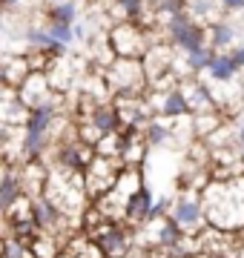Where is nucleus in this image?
Here are the masks:
<instances>
[{
  "instance_id": "obj_29",
  "label": "nucleus",
  "mask_w": 244,
  "mask_h": 258,
  "mask_svg": "<svg viewBox=\"0 0 244 258\" xmlns=\"http://www.w3.org/2000/svg\"><path fill=\"white\" fill-rule=\"evenodd\" d=\"M49 3H57V0H49Z\"/></svg>"
},
{
  "instance_id": "obj_28",
  "label": "nucleus",
  "mask_w": 244,
  "mask_h": 258,
  "mask_svg": "<svg viewBox=\"0 0 244 258\" xmlns=\"http://www.w3.org/2000/svg\"><path fill=\"white\" fill-rule=\"evenodd\" d=\"M167 258H198V255H175V252H169Z\"/></svg>"
},
{
  "instance_id": "obj_27",
  "label": "nucleus",
  "mask_w": 244,
  "mask_h": 258,
  "mask_svg": "<svg viewBox=\"0 0 244 258\" xmlns=\"http://www.w3.org/2000/svg\"><path fill=\"white\" fill-rule=\"evenodd\" d=\"M3 23H6V9L0 6V26H3Z\"/></svg>"
},
{
  "instance_id": "obj_11",
  "label": "nucleus",
  "mask_w": 244,
  "mask_h": 258,
  "mask_svg": "<svg viewBox=\"0 0 244 258\" xmlns=\"http://www.w3.org/2000/svg\"><path fill=\"white\" fill-rule=\"evenodd\" d=\"M29 75H32V66H29L26 55H12V57H6V60H0V78H3V83H6L9 89H15V92H18V86L26 81Z\"/></svg>"
},
{
  "instance_id": "obj_22",
  "label": "nucleus",
  "mask_w": 244,
  "mask_h": 258,
  "mask_svg": "<svg viewBox=\"0 0 244 258\" xmlns=\"http://www.w3.org/2000/svg\"><path fill=\"white\" fill-rule=\"evenodd\" d=\"M46 29H49V35L55 37L57 43H64L66 49H69V43L75 40V29H72V26H57V23H46Z\"/></svg>"
},
{
  "instance_id": "obj_18",
  "label": "nucleus",
  "mask_w": 244,
  "mask_h": 258,
  "mask_svg": "<svg viewBox=\"0 0 244 258\" xmlns=\"http://www.w3.org/2000/svg\"><path fill=\"white\" fill-rule=\"evenodd\" d=\"M207 43L216 52H227L235 43V26L230 20H218L213 26H207Z\"/></svg>"
},
{
  "instance_id": "obj_25",
  "label": "nucleus",
  "mask_w": 244,
  "mask_h": 258,
  "mask_svg": "<svg viewBox=\"0 0 244 258\" xmlns=\"http://www.w3.org/2000/svg\"><path fill=\"white\" fill-rule=\"evenodd\" d=\"M227 55L233 57V66L238 69V72H241V69H244V46H233L230 52H227Z\"/></svg>"
},
{
  "instance_id": "obj_7",
  "label": "nucleus",
  "mask_w": 244,
  "mask_h": 258,
  "mask_svg": "<svg viewBox=\"0 0 244 258\" xmlns=\"http://www.w3.org/2000/svg\"><path fill=\"white\" fill-rule=\"evenodd\" d=\"M172 60H175V49L169 46L167 40H155L147 49V55L141 57L144 72H147V83H155L161 78L172 75Z\"/></svg>"
},
{
  "instance_id": "obj_19",
  "label": "nucleus",
  "mask_w": 244,
  "mask_h": 258,
  "mask_svg": "<svg viewBox=\"0 0 244 258\" xmlns=\"http://www.w3.org/2000/svg\"><path fill=\"white\" fill-rule=\"evenodd\" d=\"M29 255L32 258H57L60 255V241L55 235H46V232H38L32 244H29Z\"/></svg>"
},
{
  "instance_id": "obj_1",
  "label": "nucleus",
  "mask_w": 244,
  "mask_h": 258,
  "mask_svg": "<svg viewBox=\"0 0 244 258\" xmlns=\"http://www.w3.org/2000/svg\"><path fill=\"white\" fill-rule=\"evenodd\" d=\"M103 81L109 95H147V72H144L141 60H130V57H115L112 63L103 69Z\"/></svg>"
},
{
  "instance_id": "obj_6",
  "label": "nucleus",
  "mask_w": 244,
  "mask_h": 258,
  "mask_svg": "<svg viewBox=\"0 0 244 258\" xmlns=\"http://www.w3.org/2000/svg\"><path fill=\"white\" fill-rule=\"evenodd\" d=\"M124 169V164L118 158H101L95 155L89 161V166L84 169V189L89 195V201H98L101 195H106L118 181V172Z\"/></svg>"
},
{
  "instance_id": "obj_20",
  "label": "nucleus",
  "mask_w": 244,
  "mask_h": 258,
  "mask_svg": "<svg viewBox=\"0 0 244 258\" xmlns=\"http://www.w3.org/2000/svg\"><path fill=\"white\" fill-rule=\"evenodd\" d=\"M95 155L101 158H118L121 161V149H124V132H109V135H101V138L95 141Z\"/></svg>"
},
{
  "instance_id": "obj_14",
  "label": "nucleus",
  "mask_w": 244,
  "mask_h": 258,
  "mask_svg": "<svg viewBox=\"0 0 244 258\" xmlns=\"http://www.w3.org/2000/svg\"><path fill=\"white\" fill-rule=\"evenodd\" d=\"M190 120H193V135H196V141H207L210 135H216L218 129L224 126V112H201V115H190Z\"/></svg>"
},
{
  "instance_id": "obj_12",
  "label": "nucleus",
  "mask_w": 244,
  "mask_h": 258,
  "mask_svg": "<svg viewBox=\"0 0 244 258\" xmlns=\"http://www.w3.org/2000/svg\"><path fill=\"white\" fill-rule=\"evenodd\" d=\"M23 195L26 192H23V184H20L18 166H9V172L3 175V181H0V215H6Z\"/></svg>"
},
{
  "instance_id": "obj_5",
  "label": "nucleus",
  "mask_w": 244,
  "mask_h": 258,
  "mask_svg": "<svg viewBox=\"0 0 244 258\" xmlns=\"http://www.w3.org/2000/svg\"><path fill=\"white\" fill-rule=\"evenodd\" d=\"M167 43L181 52H193V49L207 46V26H201L190 12H181L167 23Z\"/></svg>"
},
{
  "instance_id": "obj_15",
  "label": "nucleus",
  "mask_w": 244,
  "mask_h": 258,
  "mask_svg": "<svg viewBox=\"0 0 244 258\" xmlns=\"http://www.w3.org/2000/svg\"><path fill=\"white\" fill-rule=\"evenodd\" d=\"M235 75H238V69L233 66V57L227 52H216V57L207 66V83H230L235 81Z\"/></svg>"
},
{
  "instance_id": "obj_17",
  "label": "nucleus",
  "mask_w": 244,
  "mask_h": 258,
  "mask_svg": "<svg viewBox=\"0 0 244 258\" xmlns=\"http://www.w3.org/2000/svg\"><path fill=\"white\" fill-rule=\"evenodd\" d=\"M144 138H147V147H150V152L169 147V144H172V129H169V120L152 118L150 123L144 126Z\"/></svg>"
},
{
  "instance_id": "obj_10",
  "label": "nucleus",
  "mask_w": 244,
  "mask_h": 258,
  "mask_svg": "<svg viewBox=\"0 0 244 258\" xmlns=\"http://www.w3.org/2000/svg\"><path fill=\"white\" fill-rule=\"evenodd\" d=\"M52 95H57V92H52V86H49V81H46V72H32L26 81L18 86V98L26 103L29 109L46 103Z\"/></svg>"
},
{
  "instance_id": "obj_26",
  "label": "nucleus",
  "mask_w": 244,
  "mask_h": 258,
  "mask_svg": "<svg viewBox=\"0 0 244 258\" xmlns=\"http://www.w3.org/2000/svg\"><path fill=\"white\" fill-rule=\"evenodd\" d=\"M235 147H238V161H241V166H244V123L235 126Z\"/></svg>"
},
{
  "instance_id": "obj_3",
  "label": "nucleus",
  "mask_w": 244,
  "mask_h": 258,
  "mask_svg": "<svg viewBox=\"0 0 244 258\" xmlns=\"http://www.w3.org/2000/svg\"><path fill=\"white\" fill-rule=\"evenodd\" d=\"M167 218L175 224V230L181 235H201L207 230V212H204V201L201 192H178L172 195Z\"/></svg>"
},
{
  "instance_id": "obj_8",
  "label": "nucleus",
  "mask_w": 244,
  "mask_h": 258,
  "mask_svg": "<svg viewBox=\"0 0 244 258\" xmlns=\"http://www.w3.org/2000/svg\"><path fill=\"white\" fill-rule=\"evenodd\" d=\"M152 201H155V192H152L150 186L138 189V192L132 195L130 201L124 204V218H121V224H124V227H130V230H138L141 224H147V221H150Z\"/></svg>"
},
{
  "instance_id": "obj_21",
  "label": "nucleus",
  "mask_w": 244,
  "mask_h": 258,
  "mask_svg": "<svg viewBox=\"0 0 244 258\" xmlns=\"http://www.w3.org/2000/svg\"><path fill=\"white\" fill-rule=\"evenodd\" d=\"M213 57H216V49L210 46V43H207V46H201V49H193V52H184L187 69L196 75V78L201 72H207V66H210V60H213Z\"/></svg>"
},
{
  "instance_id": "obj_23",
  "label": "nucleus",
  "mask_w": 244,
  "mask_h": 258,
  "mask_svg": "<svg viewBox=\"0 0 244 258\" xmlns=\"http://www.w3.org/2000/svg\"><path fill=\"white\" fill-rule=\"evenodd\" d=\"M218 3H221V12H227V15H238V12L244 15V0H218Z\"/></svg>"
},
{
  "instance_id": "obj_2",
  "label": "nucleus",
  "mask_w": 244,
  "mask_h": 258,
  "mask_svg": "<svg viewBox=\"0 0 244 258\" xmlns=\"http://www.w3.org/2000/svg\"><path fill=\"white\" fill-rule=\"evenodd\" d=\"M106 37H109V46H112L115 57H130V60H141L147 55V49L155 43V37L147 32V26L135 23V20L112 23Z\"/></svg>"
},
{
  "instance_id": "obj_9",
  "label": "nucleus",
  "mask_w": 244,
  "mask_h": 258,
  "mask_svg": "<svg viewBox=\"0 0 244 258\" xmlns=\"http://www.w3.org/2000/svg\"><path fill=\"white\" fill-rule=\"evenodd\" d=\"M178 89L184 92V101L190 106V115H201V112H216V101L207 89V83H201L198 78H184L178 81Z\"/></svg>"
},
{
  "instance_id": "obj_24",
  "label": "nucleus",
  "mask_w": 244,
  "mask_h": 258,
  "mask_svg": "<svg viewBox=\"0 0 244 258\" xmlns=\"http://www.w3.org/2000/svg\"><path fill=\"white\" fill-rule=\"evenodd\" d=\"M12 141H15V129H9L6 123H0V155H3V149L9 147Z\"/></svg>"
},
{
  "instance_id": "obj_13",
  "label": "nucleus",
  "mask_w": 244,
  "mask_h": 258,
  "mask_svg": "<svg viewBox=\"0 0 244 258\" xmlns=\"http://www.w3.org/2000/svg\"><path fill=\"white\" fill-rule=\"evenodd\" d=\"M29 118V106L18 98V92L6 95L3 101H0V123H6L9 129H23V123H26Z\"/></svg>"
},
{
  "instance_id": "obj_16",
  "label": "nucleus",
  "mask_w": 244,
  "mask_h": 258,
  "mask_svg": "<svg viewBox=\"0 0 244 258\" xmlns=\"http://www.w3.org/2000/svg\"><path fill=\"white\" fill-rule=\"evenodd\" d=\"M78 15H81V9H78L75 0H57V3H49L46 6V23H57V26L75 29Z\"/></svg>"
},
{
  "instance_id": "obj_4",
  "label": "nucleus",
  "mask_w": 244,
  "mask_h": 258,
  "mask_svg": "<svg viewBox=\"0 0 244 258\" xmlns=\"http://www.w3.org/2000/svg\"><path fill=\"white\" fill-rule=\"evenodd\" d=\"M98 252L103 258H130V252L135 249V241H132V230L130 227H124L118 221H106L101 224L98 230L89 235Z\"/></svg>"
}]
</instances>
